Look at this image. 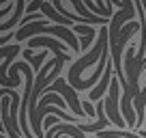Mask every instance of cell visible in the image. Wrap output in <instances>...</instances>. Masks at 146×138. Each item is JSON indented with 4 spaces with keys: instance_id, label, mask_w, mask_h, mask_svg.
Instances as JSON below:
<instances>
[{
    "instance_id": "6da1fadb",
    "label": "cell",
    "mask_w": 146,
    "mask_h": 138,
    "mask_svg": "<svg viewBox=\"0 0 146 138\" xmlns=\"http://www.w3.org/2000/svg\"><path fill=\"white\" fill-rule=\"evenodd\" d=\"M105 115H108L110 123H114L116 127H127V121H123V115H120V82L116 76L110 82V95L105 97Z\"/></svg>"
},
{
    "instance_id": "7a4b0ae2",
    "label": "cell",
    "mask_w": 146,
    "mask_h": 138,
    "mask_svg": "<svg viewBox=\"0 0 146 138\" xmlns=\"http://www.w3.org/2000/svg\"><path fill=\"white\" fill-rule=\"evenodd\" d=\"M112 78H114V63H112V56H110L108 67H105V71H103V78H101L99 84H97V86L92 88L90 93H88V101H101V97H103V93H105V88H108V84L112 82Z\"/></svg>"
},
{
    "instance_id": "3957f363",
    "label": "cell",
    "mask_w": 146,
    "mask_h": 138,
    "mask_svg": "<svg viewBox=\"0 0 146 138\" xmlns=\"http://www.w3.org/2000/svg\"><path fill=\"white\" fill-rule=\"evenodd\" d=\"M26 0H15V13L11 15L7 22H0V32L2 30H7V32H11L15 26H19V22H22V15L26 13Z\"/></svg>"
},
{
    "instance_id": "277c9868",
    "label": "cell",
    "mask_w": 146,
    "mask_h": 138,
    "mask_svg": "<svg viewBox=\"0 0 146 138\" xmlns=\"http://www.w3.org/2000/svg\"><path fill=\"white\" fill-rule=\"evenodd\" d=\"M45 58H47V52H41V54L32 56V50H28V48L24 50V60H30V63H32V71H36V74L41 71V63Z\"/></svg>"
},
{
    "instance_id": "5b68a950",
    "label": "cell",
    "mask_w": 146,
    "mask_h": 138,
    "mask_svg": "<svg viewBox=\"0 0 146 138\" xmlns=\"http://www.w3.org/2000/svg\"><path fill=\"white\" fill-rule=\"evenodd\" d=\"M69 5L75 9V13H78V15H82V17H86V19H95L97 17V15H92V13H88V11H86V7H84L82 0H69Z\"/></svg>"
},
{
    "instance_id": "8992f818",
    "label": "cell",
    "mask_w": 146,
    "mask_h": 138,
    "mask_svg": "<svg viewBox=\"0 0 146 138\" xmlns=\"http://www.w3.org/2000/svg\"><path fill=\"white\" fill-rule=\"evenodd\" d=\"M43 2L45 0H35V2H30V5L26 7V15H32V13H36V11L43 7Z\"/></svg>"
},
{
    "instance_id": "52a82bcc",
    "label": "cell",
    "mask_w": 146,
    "mask_h": 138,
    "mask_svg": "<svg viewBox=\"0 0 146 138\" xmlns=\"http://www.w3.org/2000/svg\"><path fill=\"white\" fill-rule=\"evenodd\" d=\"M11 39H15V30L7 32V35H0V48H7V43H9Z\"/></svg>"
},
{
    "instance_id": "ba28073f",
    "label": "cell",
    "mask_w": 146,
    "mask_h": 138,
    "mask_svg": "<svg viewBox=\"0 0 146 138\" xmlns=\"http://www.w3.org/2000/svg\"><path fill=\"white\" fill-rule=\"evenodd\" d=\"M11 9H15V2H9L7 7H2V9H0V17H5V15H9V13H11Z\"/></svg>"
},
{
    "instance_id": "9c48e42d",
    "label": "cell",
    "mask_w": 146,
    "mask_h": 138,
    "mask_svg": "<svg viewBox=\"0 0 146 138\" xmlns=\"http://www.w3.org/2000/svg\"><path fill=\"white\" fill-rule=\"evenodd\" d=\"M9 5V0H0V9H2V7H7Z\"/></svg>"
},
{
    "instance_id": "30bf717a",
    "label": "cell",
    "mask_w": 146,
    "mask_h": 138,
    "mask_svg": "<svg viewBox=\"0 0 146 138\" xmlns=\"http://www.w3.org/2000/svg\"><path fill=\"white\" fill-rule=\"evenodd\" d=\"M137 134H142V136L146 138V129H140V132H137Z\"/></svg>"
}]
</instances>
